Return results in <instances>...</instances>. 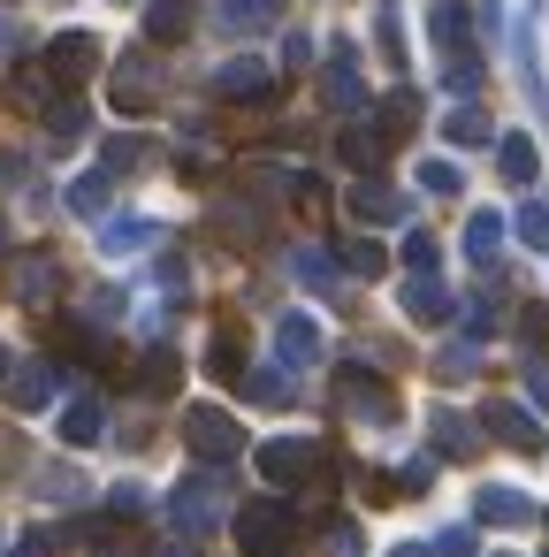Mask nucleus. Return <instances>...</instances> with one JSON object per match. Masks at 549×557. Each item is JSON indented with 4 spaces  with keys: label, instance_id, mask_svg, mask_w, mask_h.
<instances>
[{
    "label": "nucleus",
    "instance_id": "obj_1",
    "mask_svg": "<svg viewBox=\"0 0 549 557\" xmlns=\"http://www.w3.org/2000/svg\"><path fill=\"white\" fill-rule=\"evenodd\" d=\"M237 542H245V557H283V549H290V504H283V496H260V504H245V519H237Z\"/></svg>",
    "mask_w": 549,
    "mask_h": 557
},
{
    "label": "nucleus",
    "instance_id": "obj_2",
    "mask_svg": "<svg viewBox=\"0 0 549 557\" xmlns=\"http://www.w3.org/2000/svg\"><path fill=\"white\" fill-rule=\"evenodd\" d=\"M184 443H191L207 466H229V458H245V428H237L229 412H214V405H199V412L184 420Z\"/></svg>",
    "mask_w": 549,
    "mask_h": 557
},
{
    "label": "nucleus",
    "instance_id": "obj_3",
    "mask_svg": "<svg viewBox=\"0 0 549 557\" xmlns=\"http://www.w3.org/2000/svg\"><path fill=\"white\" fill-rule=\"evenodd\" d=\"M260 473H267L275 488H298V481L321 473V450H313L305 435H275V443H260Z\"/></svg>",
    "mask_w": 549,
    "mask_h": 557
},
{
    "label": "nucleus",
    "instance_id": "obj_4",
    "mask_svg": "<svg viewBox=\"0 0 549 557\" xmlns=\"http://www.w3.org/2000/svg\"><path fill=\"white\" fill-rule=\"evenodd\" d=\"M100 70V39H85V32H62L54 47H47V77L54 85H85Z\"/></svg>",
    "mask_w": 549,
    "mask_h": 557
},
{
    "label": "nucleus",
    "instance_id": "obj_5",
    "mask_svg": "<svg viewBox=\"0 0 549 557\" xmlns=\"http://www.w3.org/2000/svg\"><path fill=\"white\" fill-rule=\"evenodd\" d=\"M169 511H176L184 534H207V527L222 519V481H214V473H207V481H184V488L169 496Z\"/></svg>",
    "mask_w": 549,
    "mask_h": 557
},
{
    "label": "nucleus",
    "instance_id": "obj_6",
    "mask_svg": "<svg viewBox=\"0 0 549 557\" xmlns=\"http://www.w3.org/2000/svg\"><path fill=\"white\" fill-rule=\"evenodd\" d=\"M481 428H488L496 443H511V450H526V458H541V428H534V420H526L519 405H503V397H496V405H481Z\"/></svg>",
    "mask_w": 549,
    "mask_h": 557
},
{
    "label": "nucleus",
    "instance_id": "obj_7",
    "mask_svg": "<svg viewBox=\"0 0 549 557\" xmlns=\"http://www.w3.org/2000/svg\"><path fill=\"white\" fill-rule=\"evenodd\" d=\"M153 100H161V70L130 54V62L115 70V108H130V115H138V108H153Z\"/></svg>",
    "mask_w": 549,
    "mask_h": 557
},
{
    "label": "nucleus",
    "instance_id": "obj_8",
    "mask_svg": "<svg viewBox=\"0 0 549 557\" xmlns=\"http://www.w3.org/2000/svg\"><path fill=\"white\" fill-rule=\"evenodd\" d=\"M275 351H283V367H313L321 359V329L305 313H290V321H275Z\"/></svg>",
    "mask_w": 549,
    "mask_h": 557
},
{
    "label": "nucleus",
    "instance_id": "obj_9",
    "mask_svg": "<svg viewBox=\"0 0 549 557\" xmlns=\"http://www.w3.org/2000/svg\"><path fill=\"white\" fill-rule=\"evenodd\" d=\"M54 290H62V268H54L47 252L16 268V298H24V306H54Z\"/></svg>",
    "mask_w": 549,
    "mask_h": 557
},
{
    "label": "nucleus",
    "instance_id": "obj_10",
    "mask_svg": "<svg viewBox=\"0 0 549 557\" xmlns=\"http://www.w3.org/2000/svg\"><path fill=\"white\" fill-rule=\"evenodd\" d=\"M473 511H481L488 527H526V519H534V504H526L519 488H481V496H473Z\"/></svg>",
    "mask_w": 549,
    "mask_h": 557
},
{
    "label": "nucleus",
    "instance_id": "obj_11",
    "mask_svg": "<svg viewBox=\"0 0 549 557\" xmlns=\"http://www.w3.org/2000/svg\"><path fill=\"white\" fill-rule=\"evenodd\" d=\"M267 85H275V77H267V62H229V70L214 77V92H222V100H260Z\"/></svg>",
    "mask_w": 549,
    "mask_h": 557
},
{
    "label": "nucleus",
    "instance_id": "obj_12",
    "mask_svg": "<svg viewBox=\"0 0 549 557\" xmlns=\"http://www.w3.org/2000/svg\"><path fill=\"white\" fill-rule=\"evenodd\" d=\"M496 169H503V184H519V191H526V184L541 176V153H534V138H503V146H496Z\"/></svg>",
    "mask_w": 549,
    "mask_h": 557
},
{
    "label": "nucleus",
    "instance_id": "obj_13",
    "mask_svg": "<svg viewBox=\"0 0 549 557\" xmlns=\"http://www.w3.org/2000/svg\"><path fill=\"white\" fill-rule=\"evenodd\" d=\"M404 191H389V184H359L351 191V214H366V222H404Z\"/></svg>",
    "mask_w": 549,
    "mask_h": 557
},
{
    "label": "nucleus",
    "instance_id": "obj_14",
    "mask_svg": "<svg viewBox=\"0 0 549 557\" xmlns=\"http://www.w3.org/2000/svg\"><path fill=\"white\" fill-rule=\"evenodd\" d=\"M404 313H412V321H450V290H442L435 275H412V283H404Z\"/></svg>",
    "mask_w": 549,
    "mask_h": 557
},
{
    "label": "nucleus",
    "instance_id": "obj_15",
    "mask_svg": "<svg viewBox=\"0 0 549 557\" xmlns=\"http://www.w3.org/2000/svg\"><path fill=\"white\" fill-rule=\"evenodd\" d=\"M283 16V0H222V32H267Z\"/></svg>",
    "mask_w": 549,
    "mask_h": 557
},
{
    "label": "nucleus",
    "instance_id": "obj_16",
    "mask_svg": "<svg viewBox=\"0 0 549 557\" xmlns=\"http://www.w3.org/2000/svg\"><path fill=\"white\" fill-rule=\"evenodd\" d=\"M435 47H442L450 62L473 54V47H465V9H458V0H442V9H435Z\"/></svg>",
    "mask_w": 549,
    "mask_h": 557
},
{
    "label": "nucleus",
    "instance_id": "obj_17",
    "mask_svg": "<svg viewBox=\"0 0 549 557\" xmlns=\"http://www.w3.org/2000/svg\"><path fill=\"white\" fill-rule=\"evenodd\" d=\"M9 397H16V405H47V397H54V367H24V374L9 367Z\"/></svg>",
    "mask_w": 549,
    "mask_h": 557
},
{
    "label": "nucleus",
    "instance_id": "obj_18",
    "mask_svg": "<svg viewBox=\"0 0 549 557\" xmlns=\"http://www.w3.org/2000/svg\"><path fill=\"white\" fill-rule=\"evenodd\" d=\"M146 32H153V39H184V32H191V9H184V0H153V9H146Z\"/></svg>",
    "mask_w": 549,
    "mask_h": 557
},
{
    "label": "nucleus",
    "instance_id": "obj_19",
    "mask_svg": "<svg viewBox=\"0 0 549 557\" xmlns=\"http://www.w3.org/2000/svg\"><path fill=\"white\" fill-rule=\"evenodd\" d=\"M382 131H389V138H412V131H420V92H389Z\"/></svg>",
    "mask_w": 549,
    "mask_h": 557
},
{
    "label": "nucleus",
    "instance_id": "obj_20",
    "mask_svg": "<svg viewBox=\"0 0 549 557\" xmlns=\"http://www.w3.org/2000/svg\"><path fill=\"white\" fill-rule=\"evenodd\" d=\"M47 131H54L62 146H70V138H85V131H92V115H85V100H54V108H47Z\"/></svg>",
    "mask_w": 549,
    "mask_h": 557
},
{
    "label": "nucleus",
    "instance_id": "obj_21",
    "mask_svg": "<svg viewBox=\"0 0 549 557\" xmlns=\"http://www.w3.org/2000/svg\"><path fill=\"white\" fill-rule=\"evenodd\" d=\"M153 161V138H108V176H130Z\"/></svg>",
    "mask_w": 549,
    "mask_h": 557
},
{
    "label": "nucleus",
    "instance_id": "obj_22",
    "mask_svg": "<svg viewBox=\"0 0 549 557\" xmlns=\"http://www.w3.org/2000/svg\"><path fill=\"white\" fill-rule=\"evenodd\" d=\"M496 245H503V222H496V214H473V222H465V252L488 268V260H496Z\"/></svg>",
    "mask_w": 549,
    "mask_h": 557
},
{
    "label": "nucleus",
    "instance_id": "obj_23",
    "mask_svg": "<svg viewBox=\"0 0 549 557\" xmlns=\"http://www.w3.org/2000/svg\"><path fill=\"white\" fill-rule=\"evenodd\" d=\"M138 382H146V397H169V382H176V351H169V344H153V351H146V367H138Z\"/></svg>",
    "mask_w": 549,
    "mask_h": 557
},
{
    "label": "nucleus",
    "instance_id": "obj_24",
    "mask_svg": "<svg viewBox=\"0 0 549 557\" xmlns=\"http://www.w3.org/2000/svg\"><path fill=\"white\" fill-rule=\"evenodd\" d=\"M442 138H450V146H481V138H488V115H481V108H450Z\"/></svg>",
    "mask_w": 549,
    "mask_h": 557
},
{
    "label": "nucleus",
    "instance_id": "obj_25",
    "mask_svg": "<svg viewBox=\"0 0 549 557\" xmlns=\"http://www.w3.org/2000/svg\"><path fill=\"white\" fill-rule=\"evenodd\" d=\"M70 214H85V222H92V214H108V169H100V176H85V184H70Z\"/></svg>",
    "mask_w": 549,
    "mask_h": 557
},
{
    "label": "nucleus",
    "instance_id": "obj_26",
    "mask_svg": "<svg viewBox=\"0 0 549 557\" xmlns=\"http://www.w3.org/2000/svg\"><path fill=\"white\" fill-rule=\"evenodd\" d=\"M153 237H161L153 222H108V230H100V245H108V252H138V245H153Z\"/></svg>",
    "mask_w": 549,
    "mask_h": 557
},
{
    "label": "nucleus",
    "instance_id": "obj_27",
    "mask_svg": "<svg viewBox=\"0 0 549 557\" xmlns=\"http://www.w3.org/2000/svg\"><path fill=\"white\" fill-rule=\"evenodd\" d=\"M245 397H252V405H275V412H283V405H290L298 389H290V374H275V367H267V374H252V382H245Z\"/></svg>",
    "mask_w": 549,
    "mask_h": 557
},
{
    "label": "nucleus",
    "instance_id": "obj_28",
    "mask_svg": "<svg viewBox=\"0 0 549 557\" xmlns=\"http://www.w3.org/2000/svg\"><path fill=\"white\" fill-rule=\"evenodd\" d=\"M435 443H450V458H473V420H458V412H435Z\"/></svg>",
    "mask_w": 549,
    "mask_h": 557
},
{
    "label": "nucleus",
    "instance_id": "obj_29",
    "mask_svg": "<svg viewBox=\"0 0 549 557\" xmlns=\"http://www.w3.org/2000/svg\"><path fill=\"white\" fill-rule=\"evenodd\" d=\"M374 39H382V54H389V70H404V32H397V9L382 0L374 9Z\"/></svg>",
    "mask_w": 549,
    "mask_h": 557
},
{
    "label": "nucleus",
    "instance_id": "obj_30",
    "mask_svg": "<svg viewBox=\"0 0 549 557\" xmlns=\"http://www.w3.org/2000/svg\"><path fill=\"white\" fill-rule=\"evenodd\" d=\"M9 92H16V108H54V77H47V70H24Z\"/></svg>",
    "mask_w": 549,
    "mask_h": 557
},
{
    "label": "nucleus",
    "instance_id": "obj_31",
    "mask_svg": "<svg viewBox=\"0 0 549 557\" xmlns=\"http://www.w3.org/2000/svg\"><path fill=\"white\" fill-rule=\"evenodd\" d=\"M62 435H70V443H92V435H100V405H92V397H77V405L62 412Z\"/></svg>",
    "mask_w": 549,
    "mask_h": 557
},
{
    "label": "nucleus",
    "instance_id": "obj_32",
    "mask_svg": "<svg viewBox=\"0 0 549 557\" xmlns=\"http://www.w3.org/2000/svg\"><path fill=\"white\" fill-rule=\"evenodd\" d=\"M519 237H526L534 252H549V199H526V207H519Z\"/></svg>",
    "mask_w": 549,
    "mask_h": 557
},
{
    "label": "nucleus",
    "instance_id": "obj_33",
    "mask_svg": "<svg viewBox=\"0 0 549 557\" xmlns=\"http://www.w3.org/2000/svg\"><path fill=\"white\" fill-rule=\"evenodd\" d=\"M420 191H442V199H458V191H465V176H458L450 161H427V169H420Z\"/></svg>",
    "mask_w": 549,
    "mask_h": 557
},
{
    "label": "nucleus",
    "instance_id": "obj_34",
    "mask_svg": "<svg viewBox=\"0 0 549 557\" xmlns=\"http://www.w3.org/2000/svg\"><path fill=\"white\" fill-rule=\"evenodd\" d=\"M344 260H351V275H382V268H389V252H382V245H351Z\"/></svg>",
    "mask_w": 549,
    "mask_h": 557
},
{
    "label": "nucleus",
    "instance_id": "obj_35",
    "mask_svg": "<svg viewBox=\"0 0 549 557\" xmlns=\"http://www.w3.org/2000/svg\"><path fill=\"white\" fill-rule=\"evenodd\" d=\"M298 275H305V283H321V290H328V275H336V260H328V252H313V245H305V252H298Z\"/></svg>",
    "mask_w": 549,
    "mask_h": 557
},
{
    "label": "nucleus",
    "instance_id": "obj_36",
    "mask_svg": "<svg viewBox=\"0 0 549 557\" xmlns=\"http://www.w3.org/2000/svg\"><path fill=\"white\" fill-rule=\"evenodd\" d=\"M435 374H450V382H465V374H473V344H450V351L435 359Z\"/></svg>",
    "mask_w": 549,
    "mask_h": 557
},
{
    "label": "nucleus",
    "instance_id": "obj_37",
    "mask_svg": "<svg viewBox=\"0 0 549 557\" xmlns=\"http://www.w3.org/2000/svg\"><path fill=\"white\" fill-rule=\"evenodd\" d=\"M404 260L427 275V268H435V237H427V230H412V237H404Z\"/></svg>",
    "mask_w": 549,
    "mask_h": 557
},
{
    "label": "nucleus",
    "instance_id": "obj_38",
    "mask_svg": "<svg viewBox=\"0 0 549 557\" xmlns=\"http://www.w3.org/2000/svg\"><path fill=\"white\" fill-rule=\"evenodd\" d=\"M328 557H359V527H351V519L328 527Z\"/></svg>",
    "mask_w": 549,
    "mask_h": 557
},
{
    "label": "nucleus",
    "instance_id": "obj_39",
    "mask_svg": "<svg viewBox=\"0 0 549 557\" xmlns=\"http://www.w3.org/2000/svg\"><path fill=\"white\" fill-rule=\"evenodd\" d=\"M519 336H526V344H549V306H526V313H519Z\"/></svg>",
    "mask_w": 549,
    "mask_h": 557
},
{
    "label": "nucleus",
    "instance_id": "obj_40",
    "mask_svg": "<svg viewBox=\"0 0 549 557\" xmlns=\"http://www.w3.org/2000/svg\"><path fill=\"white\" fill-rule=\"evenodd\" d=\"M435 557H473V534H465V527H450V534L435 542Z\"/></svg>",
    "mask_w": 549,
    "mask_h": 557
},
{
    "label": "nucleus",
    "instance_id": "obj_41",
    "mask_svg": "<svg viewBox=\"0 0 549 557\" xmlns=\"http://www.w3.org/2000/svg\"><path fill=\"white\" fill-rule=\"evenodd\" d=\"M54 549H62V542H54V534H24V542H16V549H9V557H54Z\"/></svg>",
    "mask_w": 549,
    "mask_h": 557
},
{
    "label": "nucleus",
    "instance_id": "obj_42",
    "mask_svg": "<svg viewBox=\"0 0 549 557\" xmlns=\"http://www.w3.org/2000/svg\"><path fill=\"white\" fill-rule=\"evenodd\" d=\"M237 359H245V351H237V336H222V344H214V374H237Z\"/></svg>",
    "mask_w": 549,
    "mask_h": 557
},
{
    "label": "nucleus",
    "instance_id": "obj_43",
    "mask_svg": "<svg viewBox=\"0 0 549 557\" xmlns=\"http://www.w3.org/2000/svg\"><path fill=\"white\" fill-rule=\"evenodd\" d=\"M534 405L549 412V374H541V367H534Z\"/></svg>",
    "mask_w": 549,
    "mask_h": 557
},
{
    "label": "nucleus",
    "instance_id": "obj_44",
    "mask_svg": "<svg viewBox=\"0 0 549 557\" xmlns=\"http://www.w3.org/2000/svg\"><path fill=\"white\" fill-rule=\"evenodd\" d=\"M0 382H9V351H0Z\"/></svg>",
    "mask_w": 549,
    "mask_h": 557
},
{
    "label": "nucleus",
    "instance_id": "obj_45",
    "mask_svg": "<svg viewBox=\"0 0 549 557\" xmlns=\"http://www.w3.org/2000/svg\"><path fill=\"white\" fill-rule=\"evenodd\" d=\"M397 557H427V549H397Z\"/></svg>",
    "mask_w": 549,
    "mask_h": 557
},
{
    "label": "nucleus",
    "instance_id": "obj_46",
    "mask_svg": "<svg viewBox=\"0 0 549 557\" xmlns=\"http://www.w3.org/2000/svg\"><path fill=\"white\" fill-rule=\"evenodd\" d=\"M0 252H9V230H0Z\"/></svg>",
    "mask_w": 549,
    "mask_h": 557
}]
</instances>
